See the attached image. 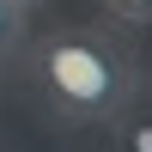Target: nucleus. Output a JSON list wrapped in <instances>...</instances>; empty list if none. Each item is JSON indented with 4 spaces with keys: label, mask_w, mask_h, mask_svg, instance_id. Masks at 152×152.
Wrapping results in <instances>:
<instances>
[{
    "label": "nucleus",
    "mask_w": 152,
    "mask_h": 152,
    "mask_svg": "<svg viewBox=\"0 0 152 152\" xmlns=\"http://www.w3.org/2000/svg\"><path fill=\"white\" fill-rule=\"evenodd\" d=\"M31 73L49 91L61 122H110L134 91H140V67L134 55L97 24H61V31L37 37Z\"/></svg>",
    "instance_id": "nucleus-1"
},
{
    "label": "nucleus",
    "mask_w": 152,
    "mask_h": 152,
    "mask_svg": "<svg viewBox=\"0 0 152 152\" xmlns=\"http://www.w3.org/2000/svg\"><path fill=\"white\" fill-rule=\"evenodd\" d=\"M18 6H31V0H18Z\"/></svg>",
    "instance_id": "nucleus-5"
},
{
    "label": "nucleus",
    "mask_w": 152,
    "mask_h": 152,
    "mask_svg": "<svg viewBox=\"0 0 152 152\" xmlns=\"http://www.w3.org/2000/svg\"><path fill=\"white\" fill-rule=\"evenodd\" d=\"M110 152H152V97H146V85L110 116Z\"/></svg>",
    "instance_id": "nucleus-2"
},
{
    "label": "nucleus",
    "mask_w": 152,
    "mask_h": 152,
    "mask_svg": "<svg viewBox=\"0 0 152 152\" xmlns=\"http://www.w3.org/2000/svg\"><path fill=\"white\" fill-rule=\"evenodd\" d=\"M24 43V6L18 0H0V61Z\"/></svg>",
    "instance_id": "nucleus-3"
},
{
    "label": "nucleus",
    "mask_w": 152,
    "mask_h": 152,
    "mask_svg": "<svg viewBox=\"0 0 152 152\" xmlns=\"http://www.w3.org/2000/svg\"><path fill=\"white\" fill-rule=\"evenodd\" d=\"M104 12L122 24H152V0H104Z\"/></svg>",
    "instance_id": "nucleus-4"
}]
</instances>
